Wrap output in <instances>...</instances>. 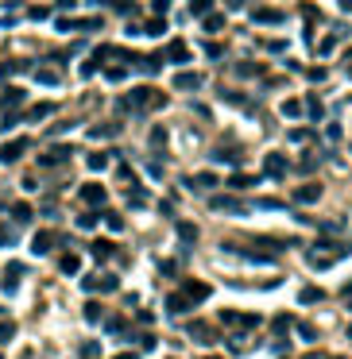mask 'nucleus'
<instances>
[{
	"mask_svg": "<svg viewBox=\"0 0 352 359\" xmlns=\"http://www.w3.org/2000/svg\"><path fill=\"white\" fill-rule=\"evenodd\" d=\"M89 135H93V139H101V135H116V124H97Z\"/></svg>",
	"mask_w": 352,
	"mask_h": 359,
	"instance_id": "obj_31",
	"label": "nucleus"
},
{
	"mask_svg": "<svg viewBox=\"0 0 352 359\" xmlns=\"http://www.w3.org/2000/svg\"><path fill=\"white\" fill-rule=\"evenodd\" d=\"M298 336H302L306 344H314V340H317V328H314V324H302V328H298Z\"/></svg>",
	"mask_w": 352,
	"mask_h": 359,
	"instance_id": "obj_35",
	"label": "nucleus"
},
{
	"mask_svg": "<svg viewBox=\"0 0 352 359\" xmlns=\"http://www.w3.org/2000/svg\"><path fill=\"white\" fill-rule=\"evenodd\" d=\"M66 158H70V147H54V151H47L39 162H43V166H58V162H66Z\"/></svg>",
	"mask_w": 352,
	"mask_h": 359,
	"instance_id": "obj_14",
	"label": "nucleus"
},
{
	"mask_svg": "<svg viewBox=\"0 0 352 359\" xmlns=\"http://www.w3.org/2000/svg\"><path fill=\"white\" fill-rule=\"evenodd\" d=\"M209 4H213V0H190V12H194V16H205Z\"/></svg>",
	"mask_w": 352,
	"mask_h": 359,
	"instance_id": "obj_34",
	"label": "nucleus"
},
{
	"mask_svg": "<svg viewBox=\"0 0 352 359\" xmlns=\"http://www.w3.org/2000/svg\"><path fill=\"white\" fill-rule=\"evenodd\" d=\"M174 89H182V93H194V89H202V74H190V70H182L174 78Z\"/></svg>",
	"mask_w": 352,
	"mask_h": 359,
	"instance_id": "obj_10",
	"label": "nucleus"
},
{
	"mask_svg": "<svg viewBox=\"0 0 352 359\" xmlns=\"http://www.w3.org/2000/svg\"><path fill=\"white\" fill-rule=\"evenodd\" d=\"M51 247H54V236H51V232H39V236L31 240V251H35V255H47Z\"/></svg>",
	"mask_w": 352,
	"mask_h": 359,
	"instance_id": "obj_16",
	"label": "nucleus"
},
{
	"mask_svg": "<svg viewBox=\"0 0 352 359\" xmlns=\"http://www.w3.org/2000/svg\"><path fill=\"white\" fill-rule=\"evenodd\" d=\"M101 317H105L101 301H89V305H85V321H101Z\"/></svg>",
	"mask_w": 352,
	"mask_h": 359,
	"instance_id": "obj_27",
	"label": "nucleus"
},
{
	"mask_svg": "<svg viewBox=\"0 0 352 359\" xmlns=\"http://www.w3.org/2000/svg\"><path fill=\"white\" fill-rule=\"evenodd\" d=\"M321 298H325V294H321V290H314V286L302 290V305H314V301H321Z\"/></svg>",
	"mask_w": 352,
	"mask_h": 359,
	"instance_id": "obj_26",
	"label": "nucleus"
},
{
	"mask_svg": "<svg viewBox=\"0 0 352 359\" xmlns=\"http://www.w3.org/2000/svg\"><path fill=\"white\" fill-rule=\"evenodd\" d=\"M178 236H182V240H197V224H190V220H178Z\"/></svg>",
	"mask_w": 352,
	"mask_h": 359,
	"instance_id": "obj_23",
	"label": "nucleus"
},
{
	"mask_svg": "<svg viewBox=\"0 0 352 359\" xmlns=\"http://www.w3.org/2000/svg\"><path fill=\"white\" fill-rule=\"evenodd\" d=\"M306 108H310V120H321V116H325V108H321V101H317V97H310V101H306Z\"/></svg>",
	"mask_w": 352,
	"mask_h": 359,
	"instance_id": "obj_25",
	"label": "nucleus"
},
{
	"mask_svg": "<svg viewBox=\"0 0 352 359\" xmlns=\"http://www.w3.org/2000/svg\"><path fill=\"white\" fill-rule=\"evenodd\" d=\"M78 197H81V201H89V205H101V201H105V185L89 182V185H81V189H78Z\"/></svg>",
	"mask_w": 352,
	"mask_h": 359,
	"instance_id": "obj_11",
	"label": "nucleus"
},
{
	"mask_svg": "<svg viewBox=\"0 0 352 359\" xmlns=\"http://www.w3.org/2000/svg\"><path fill=\"white\" fill-rule=\"evenodd\" d=\"M263 174L267 178H282V174H287V158H282L279 151H271V155L263 158Z\"/></svg>",
	"mask_w": 352,
	"mask_h": 359,
	"instance_id": "obj_6",
	"label": "nucleus"
},
{
	"mask_svg": "<svg viewBox=\"0 0 352 359\" xmlns=\"http://www.w3.org/2000/svg\"><path fill=\"white\" fill-rule=\"evenodd\" d=\"M186 309H190L186 294H167V313H186Z\"/></svg>",
	"mask_w": 352,
	"mask_h": 359,
	"instance_id": "obj_15",
	"label": "nucleus"
},
{
	"mask_svg": "<svg viewBox=\"0 0 352 359\" xmlns=\"http://www.w3.org/2000/svg\"><path fill=\"white\" fill-rule=\"evenodd\" d=\"M294 201H298V205L321 201V185H298V189H294Z\"/></svg>",
	"mask_w": 352,
	"mask_h": 359,
	"instance_id": "obj_12",
	"label": "nucleus"
},
{
	"mask_svg": "<svg viewBox=\"0 0 352 359\" xmlns=\"http://www.w3.org/2000/svg\"><path fill=\"white\" fill-rule=\"evenodd\" d=\"M58 31H78V19H58Z\"/></svg>",
	"mask_w": 352,
	"mask_h": 359,
	"instance_id": "obj_46",
	"label": "nucleus"
},
{
	"mask_svg": "<svg viewBox=\"0 0 352 359\" xmlns=\"http://www.w3.org/2000/svg\"><path fill=\"white\" fill-rule=\"evenodd\" d=\"M105 166H108V155H101V151L89 155V170H105Z\"/></svg>",
	"mask_w": 352,
	"mask_h": 359,
	"instance_id": "obj_32",
	"label": "nucleus"
},
{
	"mask_svg": "<svg viewBox=\"0 0 352 359\" xmlns=\"http://www.w3.org/2000/svg\"><path fill=\"white\" fill-rule=\"evenodd\" d=\"M39 81H43V85H58V74H54V70H39Z\"/></svg>",
	"mask_w": 352,
	"mask_h": 359,
	"instance_id": "obj_37",
	"label": "nucleus"
},
{
	"mask_svg": "<svg viewBox=\"0 0 352 359\" xmlns=\"http://www.w3.org/2000/svg\"><path fill=\"white\" fill-rule=\"evenodd\" d=\"M12 240H16V236H12L8 228H0V247H4V244H12Z\"/></svg>",
	"mask_w": 352,
	"mask_h": 359,
	"instance_id": "obj_49",
	"label": "nucleus"
},
{
	"mask_svg": "<svg viewBox=\"0 0 352 359\" xmlns=\"http://www.w3.org/2000/svg\"><path fill=\"white\" fill-rule=\"evenodd\" d=\"M116 359H136V355H128V351H124V355H116Z\"/></svg>",
	"mask_w": 352,
	"mask_h": 359,
	"instance_id": "obj_51",
	"label": "nucleus"
},
{
	"mask_svg": "<svg viewBox=\"0 0 352 359\" xmlns=\"http://www.w3.org/2000/svg\"><path fill=\"white\" fill-rule=\"evenodd\" d=\"M4 101H8V105H16V101H24V89H8V93H4Z\"/></svg>",
	"mask_w": 352,
	"mask_h": 359,
	"instance_id": "obj_41",
	"label": "nucleus"
},
{
	"mask_svg": "<svg viewBox=\"0 0 352 359\" xmlns=\"http://www.w3.org/2000/svg\"><path fill=\"white\" fill-rule=\"evenodd\" d=\"M348 340H352V324H348Z\"/></svg>",
	"mask_w": 352,
	"mask_h": 359,
	"instance_id": "obj_53",
	"label": "nucleus"
},
{
	"mask_svg": "<svg viewBox=\"0 0 352 359\" xmlns=\"http://www.w3.org/2000/svg\"><path fill=\"white\" fill-rule=\"evenodd\" d=\"M19 70H27V62H0V78H12Z\"/></svg>",
	"mask_w": 352,
	"mask_h": 359,
	"instance_id": "obj_24",
	"label": "nucleus"
},
{
	"mask_svg": "<svg viewBox=\"0 0 352 359\" xmlns=\"http://www.w3.org/2000/svg\"><path fill=\"white\" fill-rule=\"evenodd\" d=\"M97 286H101V290H116V286H120V278H116V274H101Z\"/></svg>",
	"mask_w": 352,
	"mask_h": 359,
	"instance_id": "obj_33",
	"label": "nucleus"
},
{
	"mask_svg": "<svg viewBox=\"0 0 352 359\" xmlns=\"http://www.w3.org/2000/svg\"><path fill=\"white\" fill-rule=\"evenodd\" d=\"M16 124H19V116H16V112H8V116H4V120H0V128H4V132H12Z\"/></svg>",
	"mask_w": 352,
	"mask_h": 359,
	"instance_id": "obj_40",
	"label": "nucleus"
},
{
	"mask_svg": "<svg viewBox=\"0 0 352 359\" xmlns=\"http://www.w3.org/2000/svg\"><path fill=\"white\" fill-rule=\"evenodd\" d=\"M221 321H225V324H236V328H244V332H248V328H259V317H255V313H236V309H225Z\"/></svg>",
	"mask_w": 352,
	"mask_h": 359,
	"instance_id": "obj_3",
	"label": "nucleus"
},
{
	"mask_svg": "<svg viewBox=\"0 0 352 359\" xmlns=\"http://www.w3.org/2000/svg\"><path fill=\"white\" fill-rule=\"evenodd\" d=\"M159 62H163V58H159V54H151V58H143L140 66H143V70H147V74H155V70H159Z\"/></svg>",
	"mask_w": 352,
	"mask_h": 359,
	"instance_id": "obj_39",
	"label": "nucleus"
},
{
	"mask_svg": "<svg viewBox=\"0 0 352 359\" xmlns=\"http://www.w3.org/2000/svg\"><path fill=\"white\" fill-rule=\"evenodd\" d=\"M225 4H229V12H232V8H244L248 0H225Z\"/></svg>",
	"mask_w": 352,
	"mask_h": 359,
	"instance_id": "obj_50",
	"label": "nucleus"
},
{
	"mask_svg": "<svg viewBox=\"0 0 352 359\" xmlns=\"http://www.w3.org/2000/svg\"><path fill=\"white\" fill-rule=\"evenodd\" d=\"M287 324H291V317H287V313L275 317V332H287Z\"/></svg>",
	"mask_w": 352,
	"mask_h": 359,
	"instance_id": "obj_45",
	"label": "nucleus"
},
{
	"mask_svg": "<svg viewBox=\"0 0 352 359\" xmlns=\"http://www.w3.org/2000/svg\"><path fill=\"white\" fill-rule=\"evenodd\" d=\"M78 224H81V228H93V224H97V217H93V212H81Z\"/></svg>",
	"mask_w": 352,
	"mask_h": 359,
	"instance_id": "obj_43",
	"label": "nucleus"
},
{
	"mask_svg": "<svg viewBox=\"0 0 352 359\" xmlns=\"http://www.w3.org/2000/svg\"><path fill=\"white\" fill-rule=\"evenodd\" d=\"M93 4H108V0H93Z\"/></svg>",
	"mask_w": 352,
	"mask_h": 359,
	"instance_id": "obj_52",
	"label": "nucleus"
},
{
	"mask_svg": "<svg viewBox=\"0 0 352 359\" xmlns=\"http://www.w3.org/2000/svg\"><path fill=\"white\" fill-rule=\"evenodd\" d=\"M282 116H287V120H298L302 116V101H282Z\"/></svg>",
	"mask_w": 352,
	"mask_h": 359,
	"instance_id": "obj_22",
	"label": "nucleus"
},
{
	"mask_svg": "<svg viewBox=\"0 0 352 359\" xmlns=\"http://www.w3.org/2000/svg\"><path fill=\"white\" fill-rule=\"evenodd\" d=\"M113 251H116V247L108 244V240H97V244H93V259H97V263H105V259H113Z\"/></svg>",
	"mask_w": 352,
	"mask_h": 359,
	"instance_id": "obj_19",
	"label": "nucleus"
},
{
	"mask_svg": "<svg viewBox=\"0 0 352 359\" xmlns=\"http://www.w3.org/2000/svg\"><path fill=\"white\" fill-rule=\"evenodd\" d=\"M229 185L232 189H252V185H259V174H229Z\"/></svg>",
	"mask_w": 352,
	"mask_h": 359,
	"instance_id": "obj_13",
	"label": "nucleus"
},
{
	"mask_svg": "<svg viewBox=\"0 0 352 359\" xmlns=\"http://www.w3.org/2000/svg\"><path fill=\"white\" fill-rule=\"evenodd\" d=\"M252 19L263 27H275V23H282V12L279 8H252Z\"/></svg>",
	"mask_w": 352,
	"mask_h": 359,
	"instance_id": "obj_9",
	"label": "nucleus"
},
{
	"mask_svg": "<svg viewBox=\"0 0 352 359\" xmlns=\"http://www.w3.org/2000/svg\"><path fill=\"white\" fill-rule=\"evenodd\" d=\"M186 328H190V340L202 344V348H213V344L221 340V332L213 328V324H186Z\"/></svg>",
	"mask_w": 352,
	"mask_h": 359,
	"instance_id": "obj_1",
	"label": "nucleus"
},
{
	"mask_svg": "<svg viewBox=\"0 0 352 359\" xmlns=\"http://www.w3.org/2000/svg\"><path fill=\"white\" fill-rule=\"evenodd\" d=\"M27 16H31V19H47V16H51V8H31Z\"/></svg>",
	"mask_w": 352,
	"mask_h": 359,
	"instance_id": "obj_48",
	"label": "nucleus"
},
{
	"mask_svg": "<svg viewBox=\"0 0 352 359\" xmlns=\"http://www.w3.org/2000/svg\"><path fill=\"white\" fill-rule=\"evenodd\" d=\"M12 220H16V224H27V220H31V209H27V205H16V209H12Z\"/></svg>",
	"mask_w": 352,
	"mask_h": 359,
	"instance_id": "obj_29",
	"label": "nucleus"
},
{
	"mask_svg": "<svg viewBox=\"0 0 352 359\" xmlns=\"http://www.w3.org/2000/svg\"><path fill=\"white\" fill-rule=\"evenodd\" d=\"M209 294H213L209 282H186V298H190V305H202Z\"/></svg>",
	"mask_w": 352,
	"mask_h": 359,
	"instance_id": "obj_8",
	"label": "nucleus"
},
{
	"mask_svg": "<svg viewBox=\"0 0 352 359\" xmlns=\"http://www.w3.org/2000/svg\"><path fill=\"white\" fill-rule=\"evenodd\" d=\"M143 31H147V35H163V31H167V23H163V19H151Z\"/></svg>",
	"mask_w": 352,
	"mask_h": 359,
	"instance_id": "obj_38",
	"label": "nucleus"
},
{
	"mask_svg": "<svg viewBox=\"0 0 352 359\" xmlns=\"http://www.w3.org/2000/svg\"><path fill=\"white\" fill-rule=\"evenodd\" d=\"M209 205H213L217 212H232V217H248V205H240L236 197H213Z\"/></svg>",
	"mask_w": 352,
	"mask_h": 359,
	"instance_id": "obj_4",
	"label": "nucleus"
},
{
	"mask_svg": "<svg viewBox=\"0 0 352 359\" xmlns=\"http://www.w3.org/2000/svg\"><path fill=\"white\" fill-rule=\"evenodd\" d=\"M159 271H163V274H178V267L170 263V259H163V263H159Z\"/></svg>",
	"mask_w": 352,
	"mask_h": 359,
	"instance_id": "obj_47",
	"label": "nucleus"
},
{
	"mask_svg": "<svg viewBox=\"0 0 352 359\" xmlns=\"http://www.w3.org/2000/svg\"><path fill=\"white\" fill-rule=\"evenodd\" d=\"M12 336H16V324H12V321H0V344H8Z\"/></svg>",
	"mask_w": 352,
	"mask_h": 359,
	"instance_id": "obj_30",
	"label": "nucleus"
},
{
	"mask_svg": "<svg viewBox=\"0 0 352 359\" xmlns=\"http://www.w3.org/2000/svg\"><path fill=\"white\" fill-rule=\"evenodd\" d=\"M58 271L62 274H78L81 271V259H78V255H62V259H58Z\"/></svg>",
	"mask_w": 352,
	"mask_h": 359,
	"instance_id": "obj_18",
	"label": "nucleus"
},
{
	"mask_svg": "<svg viewBox=\"0 0 352 359\" xmlns=\"http://www.w3.org/2000/svg\"><path fill=\"white\" fill-rule=\"evenodd\" d=\"M325 139H333V143L341 139V124H329V128H325Z\"/></svg>",
	"mask_w": 352,
	"mask_h": 359,
	"instance_id": "obj_42",
	"label": "nucleus"
},
{
	"mask_svg": "<svg viewBox=\"0 0 352 359\" xmlns=\"http://www.w3.org/2000/svg\"><path fill=\"white\" fill-rule=\"evenodd\" d=\"M202 27H205V31H209V35H213V31H221V27H225V16H221V12H205Z\"/></svg>",
	"mask_w": 352,
	"mask_h": 359,
	"instance_id": "obj_20",
	"label": "nucleus"
},
{
	"mask_svg": "<svg viewBox=\"0 0 352 359\" xmlns=\"http://www.w3.org/2000/svg\"><path fill=\"white\" fill-rule=\"evenodd\" d=\"M0 359H4V355H0Z\"/></svg>",
	"mask_w": 352,
	"mask_h": 359,
	"instance_id": "obj_54",
	"label": "nucleus"
},
{
	"mask_svg": "<svg viewBox=\"0 0 352 359\" xmlns=\"http://www.w3.org/2000/svg\"><path fill=\"white\" fill-rule=\"evenodd\" d=\"M105 224L113 228V232H120V228H124V220H120V212H105Z\"/></svg>",
	"mask_w": 352,
	"mask_h": 359,
	"instance_id": "obj_36",
	"label": "nucleus"
},
{
	"mask_svg": "<svg viewBox=\"0 0 352 359\" xmlns=\"http://www.w3.org/2000/svg\"><path fill=\"white\" fill-rule=\"evenodd\" d=\"M205 54H209V58H221V54H225V46H217V43H205Z\"/></svg>",
	"mask_w": 352,
	"mask_h": 359,
	"instance_id": "obj_44",
	"label": "nucleus"
},
{
	"mask_svg": "<svg viewBox=\"0 0 352 359\" xmlns=\"http://www.w3.org/2000/svg\"><path fill=\"white\" fill-rule=\"evenodd\" d=\"M186 185H190V189H213V185H217V174H197V178H186Z\"/></svg>",
	"mask_w": 352,
	"mask_h": 359,
	"instance_id": "obj_17",
	"label": "nucleus"
},
{
	"mask_svg": "<svg viewBox=\"0 0 352 359\" xmlns=\"http://www.w3.org/2000/svg\"><path fill=\"white\" fill-rule=\"evenodd\" d=\"M51 112H54V105H35L27 112V120H43V116H51Z\"/></svg>",
	"mask_w": 352,
	"mask_h": 359,
	"instance_id": "obj_28",
	"label": "nucleus"
},
{
	"mask_svg": "<svg viewBox=\"0 0 352 359\" xmlns=\"http://www.w3.org/2000/svg\"><path fill=\"white\" fill-rule=\"evenodd\" d=\"M27 147H31V139H8L4 147H0V162H8V166H12V162H19Z\"/></svg>",
	"mask_w": 352,
	"mask_h": 359,
	"instance_id": "obj_2",
	"label": "nucleus"
},
{
	"mask_svg": "<svg viewBox=\"0 0 352 359\" xmlns=\"http://www.w3.org/2000/svg\"><path fill=\"white\" fill-rule=\"evenodd\" d=\"M19 278H24V263H8L4 267V294H16Z\"/></svg>",
	"mask_w": 352,
	"mask_h": 359,
	"instance_id": "obj_7",
	"label": "nucleus"
},
{
	"mask_svg": "<svg viewBox=\"0 0 352 359\" xmlns=\"http://www.w3.org/2000/svg\"><path fill=\"white\" fill-rule=\"evenodd\" d=\"M213 158H221V162H240V147H217Z\"/></svg>",
	"mask_w": 352,
	"mask_h": 359,
	"instance_id": "obj_21",
	"label": "nucleus"
},
{
	"mask_svg": "<svg viewBox=\"0 0 352 359\" xmlns=\"http://www.w3.org/2000/svg\"><path fill=\"white\" fill-rule=\"evenodd\" d=\"M163 58H167V62H174V66H186V62H190V46H186L182 39H174V43H170L167 51H163Z\"/></svg>",
	"mask_w": 352,
	"mask_h": 359,
	"instance_id": "obj_5",
	"label": "nucleus"
}]
</instances>
